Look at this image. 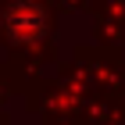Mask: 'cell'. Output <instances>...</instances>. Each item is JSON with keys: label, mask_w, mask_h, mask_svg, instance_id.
<instances>
[{"label": "cell", "mask_w": 125, "mask_h": 125, "mask_svg": "<svg viewBox=\"0 0 125 125\" xmlns=\"http://www.w3.org/2000/svg\"><path fill=\"white\" fill-rule=\"evenodd\" d=\"M4 29L11 39L18 43H32L47 32V14L36 0H14L7 11H4Z\"/></svg>", "instance_id": "cell-1"}]
</instances>
